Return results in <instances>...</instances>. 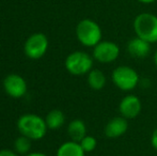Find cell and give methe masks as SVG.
<instances>
[{"label":"cell","instance_id":"6da1fadb","mask_svg":"<svg viewBox=\"0 0 157 156\" xmlns=\"http://www.w3.org/2000/svg\"><path fill=\"white\" fill-rule=\"evenodd\" d=\"M17 129L21 135L26 136L31 140H41L47 133L45 119L35 113H26L17 120Z\"/></svg>","mask_w":157,"mask_h":156},{"label":"cell","instance_id":"7a4b0ae2","mask_svg":"<svg viewBox=\"0 0 157 156\" xmlns=\"http://www.w3.org/2000/svg\"><path fill=\"white\" fill-rule=\"evenodd\" d=\"M136 36L150 44L157 43V16L153 13L143 12L138 14L132 23Z\"/></svg>","mask_w":157,"mask_h":156},{"label":"cell","instance_id":"3957f363","mask_svg":"<svg viewBox=\"0 0 157 156\" xmlns=\"http://www.w3.org/2000/svg\"><path fill=\"white\" fill-rule=\"evenodd\" d=\"M76 38L81 45L92 47L99 43L103 38V31L98 24L93 19H81L76 26Z\"/></svg>","mask_w":157,"mask_h":156},{"label":"cell","instance_id":"277c9868","mask_svg":"<svg viewBox=\"0 0 157 156\" xmlns=\"http://www.w3.org/2000/svg\"><path fill=\"white\" fill-rule=\"evenodd\" d=\"M111 80L119 90L130 92L136 89L140 81L138 72L128 65H119L112 71Z\"/></svg>","mask_w":157,"mask_h":156},{"label":"cell","instance_id":"5b68a950","mask_svg":"<svg viewBox=\"0 0 157 156\" xmlns=\"http://www.w3.org/2000/svg\"><path fill=\"white\" fill-rule=\"evenodd\" d=\"M93 57L88 52L76 50L66 57L64 65L70 74L74 76H82L87 75L93 69Z\"/></svg>","mask_w":157,"mask_h":156},{"label":"cell","instance_id":"8992f818","mask_svg":"<svg viewBox=\"0 0 157 156\" xmlns=\"http://www.w3.org/2000/svg\"><path fill=\"white\" fill-rule=\"evenodd\" d=\"M49 42L47 36L41 32L33 33L29 36L25 42L24 45V52L29 59L37 60L44 57V55L47 52Z\"/></svg>","mask_w":157,"mask_h":156},{"label":"cell","instance_id":"52a82bcc","mask_svg":"<svg viewBox=\"0 0 157 156\" xmlns=\"http://www.w3.org/2000/svg\"><path fill=\"white\" fill-rule=\"evenodd\" d=\"M120 47L112 41H103L101 40L97 45L93 47L92 57L95 61L103 64L112 63L120 56Z\"/></svg>","mask_w":157,"mask_h":156},{"label":"cell","instance_id":"ba28073f","mask_svg":"<svg viewBox=\"0 0 157 156\" xmlns=\"http://www.w3.org/2000/svg\"><path fill=\"white\" fill-rule=\"evenodd\" d=\"M3 90L10 97L21 98L26 95L28 90V86L25 78L18 74H9L3 79Z\"/></svg>","mask_w":157,"mask_h":156},{"label":"cell","instance_id":"9c48e42d","mask_svg":"<svg viewBox=\"0 0 157 156\" xmlns=\"http://www.w3.org/2000/svg\"><path fill=\"white\" fill-rule=\"evenodd\" d=\"M142 104L140 98L135 94H127L119 103V113L127 120H132L140 115Z\"/></svg>","mask_w":157,"mask_h":156},{"label":"cell","instance_id":"30bf717a","mask_svg":"<svg viewBox=\"0 0 157 156\" xmlns=\"http://www.w3.org/2000/svg\"><path fill=\"white\" fill-rule=\"evenodd\" d=\"M128 120L122 116L114 117L110 119L105 125L104 128V134L107 138L110 139H116L120 138L123 135H125L126 131H128Z\"/></svg>","mask_w":157,"mask_h":156},{"label":"cell","instance_id":"8fae6325","mask_svg":"<svg viewBox=\"0 0 157 156\" xmlns=\"http://www.w3.org/2000/svg\"><path fill=\"white\" fill-rule=\"evenodd\" d=\"M151 45L149 42L141 38L135 36L130 39L126 44V50L128 55L136 59H144L151 54Z\"/></svg>","mask_w":157,"mask_h":156},{"label":"cell","instance_id":"7c38bea8","mask_svg":"<svg viewBox=\"0 0 157 156\" xmlns=\"http://www.w3.org/2000/svg\"><path fill=\"white\" fill-rule=\"evenodd\" d=\"M67 134L71 140L79 142L85 136H87V125L80 119H75L68 123Z\"/></svg>","mask_w":157,"mask_h":156},{"label":"cell","instance_id":"4fadbf2b","mask_svg":"<svg viewBox=\"0 0 157 156\" xmlns=\"http://www.w3.org/2000/svg\"><path fill=\"white\" fill-rule=\"evenodd\" d=\"M87 82L88 86L94 91H101L105 88L107 83V78L103 71L99 69H92L87 74Z\"/></svg>","mask_w":157,"mask_h":156},{"label":"cell","instance_id":"5bb4252c","mask_svg":"<svg viewBox=\"0 0 157 156\" xmlns=\"http://www.w3.org/2000/svg\"><path fill=\"white\" fill-rule=\"evenodd\" d=\"M86 152L82 150L80 143L76 141H66L59 146L57 156H85Z\"/></svg>","mask_w":157,"mask_h":156},{"label":"cell","instance_id":"9a60e30c","mask_svg":"<svg viewBox=\"0 0 157 156\" xmlns=\"http://www.w3.org/2000/svg\"><path fill=\"white\" fill-rule=\"evenodd\" d=\"M45 122L48 129H58L65 123V116L60 109H52L46 115Z\"/></svg>","mask_w":157,"mask_h":156},{"label":"cell","instance_id":"2e32d148","mask_svg":"<svg viewBox=\"0 0 157 156\" xmlns=\"http://www.w3.org/2000/svg\"><path fill=\"white\" fill-rule=\"evenodd\" d=\"M13 146H14V151L17 154L25 156L28 153H30V150H31L32 146V140L30 138L26 137V136L21 135L19 137L16 138Z\"/></svg>","mask_w":157,"mask_h":156},{"label":"cell","instance_id":"e0dca14e","mask_svg":"<svg viewBox=\"0 0 157 156\" xmlns=\"http://www.w3.org/2000/svg\"><path fill=\"white\" fill-rule=\"evenodd\" d=\"M79 143H80L81 148H82V150L85 151L86 153L93 152L97 146V141H96V139H95V137L90 136V135L85 136V137L79 141Z\"/></svg>","mask_w":157,"mask_h":156},{"label":"cell","instance_id":"ac0fdd59","mask_svg":"<svg viewBox=\"0 0 157 156\" xmlns=\"http://www.w3.org/2000/svg\"><path fill=\"white\" fill-rule=\"evenodd\" d=\"M14 150H9V149H1L0 150V156H18Z\"/></svg>","mask_w":157,"mask_h":156},{"label":"cell","instance_id":"d6986e66","mask_svg":"<svg viewBox=\"0 0 157 156\" xmlns=\"http://www.w3.org/2000/svg\"><path fill=\"white\" fill-rule=\"evenodd\" d=\"M151 144L153 146V149L155 151H157V127L153 131L151 135Z\"/></svg>","mask_w":157,"mask_h":156},{"label":"cell","instance_id":"ffe728a7","mask_svg":"<svg viewBox=\"0 0 157 156\" xmlns=\"http://www.w3.org/2000/svg\"><path fill=\"white\" fill-rule=\"evenodd\" d=\"M25 156H47V155L41 152H32V153H28V154Z\"/></svg>","mask_w":157,"mask_h":156},{"label":"cell","instance_id":"44dd1931","mask_svg":"<svg viewBox=\"0 0 157 156\" xmlns=\"http://www.w3.org/2000/svg\"><path fill=\"white\" fill-rule=\"evenodd\" d=\"M138 2H140V3L142 4H151V3H154L155 1L157 0H137Z\"/></svg>","mask_w":157,"mask_h":156},{"label":"cell","instance_id":"7402d4cb","mask_svg":"<svg viewBox=\"0 0 157 156\" xmlns=\"http://www.w3.org/2000/svg\"><path fill=\"white\" fill-rule=\"evenodd\" d=\"M153 62H154V65L157 67V50L154 52V55H153Z\"/></svg>","mask_w":157,"mask_h":156}]
</instances>
